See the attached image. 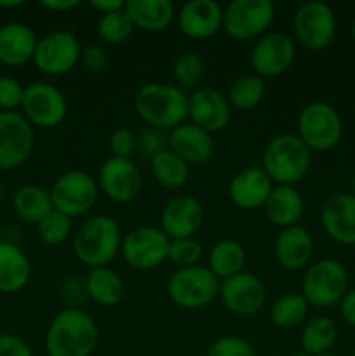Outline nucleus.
<instances>
[{"label":"nucleus","mask_w":355,"mask_h":356,"mask_svg":"<svg viewBox=\"0 0 355 356\" xmlns=\"http://www.w3.org/2000/svg\"><path fill=\"white\" fill-rule=\"evenodd\" d=\"M352 356H355V350H354V353H352Z\"/></svg>","instance_id":"nucleus-58"},{"label":"nucleus","mask_w":355,"mask_h":356,"mask_svg":"<svg viewBox=\"0 0 355 356\" xmlns=\"http://www.w3.org/2000/svg\"><path fill=\"white\" fill-rule=\"evenodd\" d=\"M139 145H141L143 152L152 159L153 155L160 153L162 149H166V138L162 136V132L155 131V129H150V131L143 132L139 136Z\"/></svg>","instance_id":"nucleus-45"},{"label":"nucleus","mask_w":355,"mask_h":356,"mask_svg":"<svg viewBox=\"0 0 355 356\" xmlns=\"http://www.w3.org/2000/svg\"><path fill=\"white\" fill-rule=\"evenodd\" d=\"M2 197H3V183L2 179H0V200H2Z\"/></svg>","instance_id":"nucleus-52"},{"label":"nucleus","mask_w":355,"mask_h":356,"mask_svg":"<svg viewBox=\"0 0 355 356\" xmlns=\"http://www.w3.org/2000/svg\"><path fill=\"white\" fill-rule=\"evenodd\" d=\"M338 341V325L329 316H313L303 323L301 350L310 356H319L331 353V348Z\"/></svg>","instance_id":"nucleus-33"},{"label":"nucleus","mask_w":355,"mask_h":356,"mask_svg":"<svg viewBox=\"0 0 355 356\" xmlns=\"http://www.w3.org/2000/svg\"><path fill=\"white\" fill-rule=\"evenodd\" d=\"M348 291V271L338 259H319L306 268L301 280V296L310 306L326 309L340 305Z\"/></svg>","instance_id":"nucleus-5"},{"label":"nucleus","mask_w":355,"mask_h":356,"mask_svg":"<svg viewBox=\"0 0 355 356\" xmlns=\"http://www.w3.org/2000/svg\"><path fill=\"white\" fill-rule=\"evenodd\" d=\"M49 193L52 207L73 219L90 212L100 197V186L89 172L75 169L63 172L52 183Z\"/></svg>","instance_id":"nucleus-7"},{"label":"nucleus","mask_w":355,"mask_h":356,"mask_svg":"<svg viewBox=\"0 0 355 356\" xmlns=\"http://www.w3.org/2000/svg\"><path fill=\"white\" fill-rule=\"evenodd\" d=\"M100 341L93 316L80 308H65L51 320L45 332L47 356H90Z\"/></svg>","instance_id":"nucleus-1"},{"label":"nucleus","mask_w":355,"mask_h":356,"mask_svg":"<svg viewBox=\"0 0 355 356\" xmlns=\"http://www.w3.org/2000/svg\"><path fill=\"white\" fill-rule=\"evenodd\" d=\"M188 118L202 131L219 132L230 124L232 106L225 94L212 87H198L188 96Z\"/></svg>","instance_id":"nucleus-18"},{"label":"nucleus","mask_w":355,"mask_h":356,"mask_svg":"<svg viewBox=\"0 0 355 356\" xmlns=\"http://www.w3.org/2000/svg\"><path fill=\"white\" fill-rule=\"evenodd\" d=\"M207 356H256V350L244 337L223 336L209 346Z\"/></svg>","instance_id":"nucleus-40"},{"label":"nucleus","mask_w":355,"mask_h":356,"mask_svg":"<svg viewBox=\"0 0 355 356\" xmlns=\"http://www.w3.org/2000/svg\"><path fill=\"white\" fill-rule=\"evenodd\" d=\"M275 19L270 0H233L223 9V30L235 40H258Z\"/></svg>","instance_id":"nucleus-9"},{"label":"nucleus","mask_w":355,"mask_h":356,"mask_svg":"<svg viewBox=\"0 0 355 356\" xmlns=\"http://www.w3.org/2000/svg\"><path fill=\"white\" fill-rule=\"evenodd\" d=\"M150 170L157 184L166 190H180L190 179V165L169 148L150 159Z\"/></svg>","instance_id":"nucleus-32"},{"label":"nucleus","mask_w":355,"mask_h":356,"mask_svg":"<svg viewBox=\"0 0 355 356\" xmlns=\"http://www.w3.org/2000/svg\"><path fill=\"white\" fill-rule=\"evenodd\" d=\"M181 33L194 40H202L223 28V7L214 0H190L178 10Z\"/></svg>","instance_id":"nucleus-21"},{"label":"nucleus","mask_w":355,"mask_h":356,"mask_svg":"<svg viewBox=\"0 0 355 356\" xmlns=\"http://www.w3.org/2000/svg\"><path fill=\"white\" fill-rule=\"evenodd\" d=\"M296 134L312 152H327L340 143L343 124L331 104L324 101L310 103L299 111L296 120Z\"/></svg>","instance_id":"nucleus-8"},{"label":"nucleus","mask_w":355,"mask_h":356,"mask_svg":"<svg viewBox=\"0 0 355 356\" xmlns=\"http://www.w3.org/2000/svg\"><path fill=\"white\" fill-rule=\"evenodd\" d=\"M219 299L233 315H256L267 302V287L258 275L240 271L219 282Z\"/></svg>","instance_id":"nucleus-16"},{"label":"nucleus","mask_w":355,"mask_h":356,"mask_svg":"<svg viewBox=\"0 0 355 356\" xmlns=\"http://www.w3.org/2000/svg\"><path fill=\"white\" fill-rule=\"evenodd\" d=\"M265 97V79L258 76L256 73L242 75L230 86L226 99L230 106L237 110H253L263 101Z\"/></svg>","instance_id":"nucleus-35"},{"label":"nucleus","mask_w":355,"mask_h":356,"mask_svg":"<svg viewBox=\"0 0 355 356\" xmlns=\"http://www.w3.org/2000/svg\"><path fill=\"white\" fill-rule=\"evenodd\" d=\"M265 356H282V355H265Z\"/></svg>","instance_id":"nucleus-56"},{"label":"nucleus","mask_w":355,"mask_h":356,"mask_svg":"<svg viewBox=\"0 0 355 356\" xmlns=\"http://www.w3.org/2000/svg\"><path fill=\"white\" fill-rule=\"evenodd\" d=\"M169 242L160 226H136L122 238L120 252L132 270L150 271L167 261Z\"/></svg>","instance_id":"nucleus-10"},{"label":"nucleus","mask_w":355,"mask_h":356,"mask_svg":"<svg viewBox=\"0 0 355 356\" xmlns=\"http://www.w3.org/2000/svg\"><path fill=\"white\" fill-rule=\"evenodd\" d=\"M173 76L183 90L198 89L205 76V63L197 52H183L173 63Z\"/></svg>","instance_id":"nucleus-36"},{"label":"nucleus","mask_w":355,"mask_h":356,"mask_svg":"<svg viewBox=\"0 0 355 356\" xmlns=\"http://www.w3.org/2000/svg\"><path fill=\"white\" fill-rule=\"evenodd\" d=\"M80 54L82 47L73 31H51L38 38L33 63L44 75L61 76L79 65Z\"/></svg>","instance_id":"nucleus-13"},{"label":"nucleus","mask_w":355,"mask_h":356,"mask_svg":"<svg viewBox=\"0 0 355 356\" xmlns=\"http://www.w3.org/2000/svg\"><path fill=\"white\" fill-rule=\"evenodd\" d=\"M294 37L303 47L310 51H322L336 35V16L334 10L320 0H310L296 9L292 17Z\"/></svg>","instance_id":"nucleus-11"},{"label":"nucleus","mask_w":355,"mask_h":356,"mask_svg":"<svg viewBox=\"0 0 355 356\" xmlns=\"http://www.w3.org/2000/svg\"><path fill=\"white\" fill-rule=\"evenodd\" d=\"M310 305L301 294H284L270 306V320L278 329H296L303 325Z\"/></svg>","instance_id":"nucleus-34"},{"label":"nucleus","mask_w":355,"mask_h":356,"mask_svg":"<svg viewBox=\"0 0 355 356\" xmlns=\"http://www.w3.org/2000/svg\"><path fill=\"white\" fill-rule=\"evenodd\" d=\"M132 31H134V24H132L131 17L125 13V9L103 14L97 19V35H100L101 40L108 42L111 45L125 42L131 37Z\"/></svg>","instance_id":"nucleus-37"},{"label":"nucleus","mask_w":355,"mask_h":356,"mask_svg":"<svg viewBox=\"0 0 355 356\" xmlns=\"http://www.w3.org/2000/svg\"><path fill=\"white\" fill-rule=\"evenodd\" d=\"M190 356H204V355H190Z\"/></svg>","instance_id":"nucleus-57"},{"label":"nucleus","mask_w":355,"mask_h":356,"mask_svg":"<svg viewBox=\"0 0 355 356\" xmlns=\"http://www.w3.org/2000/svg\"><path fill=\"white\" fill-rule=\"evenodd\" d=\"M84 289L90 301L96 302L101 308H113L124 299L125 294V285L120 275L110 266L90 270L86 277Z\"/></svg>","instance_id":"nucleus-29"},{"label":"nucleus","mask_w":355,"mask_h":356,"mask_svg":"<svg viewBox=\"0 0 355 356\" xmlns=\"http://www.w3.org/2000/svg\"><path fill=\"white\" fill-rule=\"evenodd\" d=\"M122 229L113 218L104 214L86 219L73 233V252L82 264L94 268L108 266L122 247Z\"/></svg>","instance_id":"nucleus-3"},{"label":"nucleus","mask_w":355,"mask_h":356,"mask_svg":"<svg viewBox=\"0 0 355 356\" xmlns=\"http://www.w3.org/2000/svg\"><path fill=\"white\" fill-rule=\"evenodd\" d=\"M31 277L26 254L13 242H0V292L16 294L23 291Z\"/></svg>","instance_id":"nucleus-27"},{"label":"nucleus","mask_w":355,"mask_h":356,"mask_svg":"<svg viewBox=\"0 0 355 356\" xmlns=\"http://www.w3.org/2000/svg\"><path fill=\"white\" fill-rule=\"evenodd\" d=\"M0 66H2V65H0Z\"/></svg>","instance_id":"nucleus-59"},{"label":"nucleus","mask_w":355,"mask_h":356,"mask_svg":"<svg viewBox=\"0 0 355 356\" xmlns=\"http://www.w3.org/2000/svg\"><path fill=\"white\" fill-rule=\"evenodd\" d=\"M68 113V103L61 90L47 82H33L24 87L21 115L31 127H58Z\"/></svg>","instance_id":"nucleus-12"},{"label":"nucleus","mask_w":355,"mask_h":356,"mask_svg":"<svg viewBox=\"0 0 355 356\" xmlns=\"http://www.w3.org/2000/svg\"><path fill=\"white\" fill-rule=\"evenodd\" d=\"M35 148V131L17 111H0V170L23 165Z\"/></svg>","instance_id":"nucleus-14"},{"label":"nucleus","mask_w":355,"mask_h":356,"mask_svg":"<svg viewBox=\"0 0 355 356\" xmlns=\"http://www.w3.org/2000/svg\"><path fill=\"white\" fill-rule=\"evenodd\" d=\"M79 6V0H42V7L51 13H68Z\"/></svg>","instance_id":"nucleus-48"},{"label":"nucleus","mask_w":355,"mask_h":356,"mask_svg":"<svg viewBox=\"0 0 355 356\" xmlns=\"http://www.w3.org/2000/svg\"><path fill=\"white\" fill-rule=\"evenodd\" d=\"M167 294L183 309H202L219 294V280L207 266L178 268L167 280Z\"/></svg>","instance_id":"nucleus-6"},{"label":"nucleus","mask_w":355,"mask_h":356,"mask_svg":"<svg viewBox=\"0 0 355 356\" xmlns=\"http://www.w3.org/2000/svg\"><path fill=\"white\" fill-rule=\"evenodd\" d=\"M263 209L268 221L277 228L284 229L299 225L305 212V202L296 186L274 184V190L268 195Z\"/></svg>","instance_id":"nucleus-26"},{"label":"nucleus","mask_w":355,"mask_h":356,"mask_svg":"<svg viewBox=\"0 0 355 356\" xmlns=\"http://www.w3.org/2000/svg\"><path fill=\"white\" fill-rule=\"evenodd\" d=\"M37 233L45 245H61L72 235V219L52 209L37 222Z\"/></svg>","instance_id":"nucleus-38"},{"label":"nucleus","mask_w":355,"mask_h":356,"mask_svg":"<svg viewBox=\"0 0 355 356\" xmlns=\"http://www.w3.org/2000/svg\"><path fill=\"white\" fill-rule=\"evenodd\" d=\"M274 183L261 167H246L233 176L228 184V198L242 211H256L267 202Z\"/></svg>","instance_id":"nucleus-22"},{"label":"nucleus","mask_w":355,"mask_h":356,"mask_svg":"<svg viewBox=\"0 0 355 356\" xmlns=\"http://www.w3.org/2000/svg\"><path fill=\"white\" fill-rule=\"evenodd\" d=\"M204 222V207L191 195L173 197L162 209L160 229L169 240L191 238Z\"/></svg>","instance_id":"nucleus-19"},{"label":"nucleus","mask_w":355,"mask_h":356,"mask_svg":"<svg viewBox=\"0 0 355 356\" xmlns=\"http://www.w3.org/2000/svg\"><path fill=\"white\" fill-rule=\"evenodd\" d=\"M13 209L21 221L37 225L54 207L49 190L38 184H23L13 195Z\"/></svg>","instance_id":"nucleus-31"},{"label":"nucleus","mask_w":355,"mask_h":356,"mask_svg":"<svg viewBox=\"0 0 355 356\" xmlns=\"http://www.w3.org/2000/svg\"><path fill=\"white\" fill-rule=\"evenodd\" d=\"M0 238H2V225H0ZM2 242V240H0Z\"/></svg>","instance_id":"nucleus-55"},{"label":"nucleus","mask_w":355,"mask_h":356,"mask_svg":"<svg viewBox=\"0 0 355 356\" xmlns=\"http://www.w3.org/2000/svg\"><path fill=\"white\" fill-rule=\"evenodd\" d=\"M124 9L134 28L152 33L166 30L176 16V9L171 0H127Z\"/></svg>","instance_id":"nucleus-28"},{"label":"nucleus","mask_w":355,"mask_h":356,"mask_svg":"<svg viewBox=\"0 0 355 356\" xmlns=\"http://www.w3.org/2000/svg\"><path fill=\"white\" fill-rule=\"evenodd\" d=\"M167 145L173 153H176L188 165H200L205 163L214 153V141L211 134L202 131L191 122H183L173 129L167 138Z\"/></svg>","instance_id":"nucleus-23"},{"label":"nucleus","mask_w":355,"mask_h":356,"mask_svg":"<svg viewBox=\"0 0 355 356\" xmlns=\"http://www.w3.org/2000/svg\"><path fill=\"white\" fill-rule=\"evenodd\" d=\"M108 148L115 159H131L132 153L138 148V138L131 129L118 127L111 132L108 139Z\"/></svg>","instance_id":"nucleus-42"},{"label":"nucleus","mask_w":355,"mask_h":356,"mask_svg":"<svg viewBox=\"0 0 355 356\" xmlns=\"http://www.w3.org/2000/svg\"><path fill=\"white\" fill-rule=\"evenodd\" d=\"M0 356H33V351L24 339L16 334H0Z\"/></svg>","instance_id":"nucleus-44"},{"label":"nucleus","mask_w":355,"mask_h":356,"mask_svg":"<svg viewBox=\"0 0 355 356\" xmlns=\"http://www.w3.org/2000/svg\"><path fill=\"white\" fill-rule=\"evenodd\" d=\"M188 96L190 94L176 83H145L134 94L136 113L150 129L171 132L187 122Z\"/></svg>","instance_id":"nucleus-2"},{"label":"nucleus","mask_w":355,"mask_h":356,"mask_svg":"<svg viewBox=\"0 0 355 356\" xmlns=\"http://www.w3.org/2000/svg\"><path fill=\"white\" fill-rule=\"evenodd\" d=\"M292 356H310V355H308V353H306V351L299 350V351H296V353H294V355H292Z\"/></svg>","instance_id":"nucleus-50"},{"label":"nucleus","mask_w":355,"mask_h":356,"mask_svg":"<svg viewBox=\"0 0 355 356\" xmlns=\"http://www.w3.org/2000/svg\"><path fill=\"white\" fill-rule=\"evenodd\" d=\"M274 254L284 270L298 271L308 266L313 254V238L301 225L281 229L275 238Z\"/></svg>","instance_id":"nucleus-25"},{"label":"nucleus","mask_w":355,"mask_h":356,"mask_svg":"<svg viewBox=\"0 0 355 356\" xmlns=\"http://www.w3.org/2000/svg\"><path fill=\"white\" fill-rule=\"evenodd\" d=\"M352 38H354V42H355V21H354V24H352Z\"/></svg>","instance_id":"nucleus-53"},{"label":"nucleus","mask_w":355,"mask_h":356,"mask_svg":"<svg viewBox=\"0 0 355 356\" xmlns=\"http://www.w3.org/2000/svg\"><path fill=\"white\" fill-rule=\"evenodd\" d=\"M23 3V0H0V9H16Z\"/></svg>","instance_id":"nucleus-49"},{"label":"nucleus","mask_w":355,"mask_h":356,"mask_svg":"<svg viewBox=\"0 0 355 356\" xmlns=\"http://www.w3.org/2000/svg\"><path fill=\"white\" fill-rule=\"evenodd\" d=\"M312 165V149L299 139L298 134L284 132L268 141L263 152L261 169L274 184L296 186L305 179Z\"/></svg>","instance_id":"nucleus-4"},{"label":"nucleus","mask_w":355,"mask_h":356,"mask_svg":"<svg viewBox=\"0 0 355 356\" xmlns=\"http://www.w3.org/2000/svg\"><path fill=\"white\" fill-rule=\"evenodd\" d=\"M246 261L247 254L242 243L232 238H223L219 242H216L211 247V250H209L207 268L221 282L225 278H230L233 275L244 271Z\"/></svg>","instance_id":"nucleus-30"},{"label":"nucleus","mask_w":355,"mask_h":356,"mask_svg":"<svg viewBox=\"0 0 355 356\" xmlns=\"http://www.w3.org/2000/svg\"><path fill=\"white\" fill-rule=\"evenodd\" d=\"M37 35L21 21H10L0 26V65L23 66L33 61L35 49H37Z\"/></svg>","instance_id":"nucleus-24"},{"label":"nucleus","mask_w":355,"mask_h":356,"mask_svg":"<svg viewBox=\"0 0 355 356\" xmlns=\"http://www.w3.org/2000/svg\"><path fill=\"white\" fill-rule=\"evenodd\" d=\"M296 58L294 40L282 31H267L258 38L251 51V66L261 79L281 76L292 66Z\"/></svg>","instance_id":"nucleus-15"},{"label":"nucleus","mask_w":355,"mask_h":356,"mask_svg":"<svg viewBox=\"0 0 355 356\" xmlns=\"http://www.w3.org/2000/svg\"><path fill=\"white\" fill-rule=\"evenodd\" d=\"M200 242L191 236V238H178L169 242V252H167V261L176 264L178 268H190L197 266L202 259Z\"/></svg>","instance_id":"nucleus-39"},{"label":"nucleus","mask_w":355,"mask_h":356,"mask_svg":"<svg viewBox=\"0 0 355 356\" xmlns=\"http://www.w3.org/2000/svg\"><path fill=\"white\" fill-rule=\"evenodd\" d=\"M340 313L341 318L348 323V325L355 327V287L348 289L347 294L340 301Z\"/></svg>","instance_id":"nucleus-46"},{"label":"nucleus","mask_w":355,"mask_h":356,"mask_svg":"<svg viewBox=\"0 0 355 356\" xmlns=\"http://www.w3.org/2000/svg\"><path fill=\"white\" fill-rule=\"evenodd\" d=\"M352 195H355V172L352 176Z\"/></svg>","instance_id":"nucleus-51"},{"label":"nucleus","mask_w":355,"mask_h":356,"mask_svg":"<svg viewBox=\"0 0 355 356\" xmlns=\"http://www.w3.org/2000/svg\"><path fill=\"white\" fill-rule=\"evenodd\" d=\"M97 186L110 200L117 204H129L136 200L143 186L139 167L131 159L104 160L97 172Z\"/></svg>","instance_id":"nucleus-17"},{"label":"nucleus","mask_w":355,"mask_h":356,"mask_svg":"<svg viewBox=\"0 0 355 356\" xmlns=\"http://www.w3.org/2000/svg\"><path fill=\"white\" fill-rule=\"evenodd\" d=\"M89 6L103 16V14H110L115 13V10L124 9L125 2H122V0H90Z\"/></svg>","instance_id":"nucleus-47"},{"label":"nucleus","mask_w":355,"mask_h":356,"mask_svg":"<svg viewBox=\"0 0 355 356\" xmlns=\"http://www.w3.org/2000/svg\"><path fill=\"white\" fill-rule=\"evenodd\" d=\"M24 87L19 80L9 75H0V111H16L21 108Z\"/></svg>","instance_id":"nucleus-41"},{"label":"nucleus","mask_w":355,"mask_h":356,"mask_svg":"<svg viewBox=\"0 0 355 356\" xmlns=\"http://www.w3.org/2000/svg\"><path fill=\"white\" fill-rule=\"evenodd\" d=\"M319 356H336V355H333V353H326V355H319Z\"/></svg>","instance_id":"nucleus-54"},{"label":"nucleus","mask_w":355,"mask_h":356,"mask_svg":"<svg viewBox=\"0 0 355 356\" xmlns=\"http://www.w3.org/2000/svg\"><path fill=\"white\" fill-rule=\"evenodd\" d=\"M324 232L341 245H355V195L334 193L320 207Z\"/></svg>","instance_id":"nucleus-20"},{"label":"nucleus","mask_w":355,"mask_h":356,"mask_svg":"<svg viewBox=\"0 0 355 356\" xmlns=\"http://www.w3.org/2000/svg\"><path fill=\"white\" fill-rule=\"evenodd\" d=\"M80 63L84 68L90 73H103L108 66V56L101 45L90 44L82 47V54H80Z\"/></svg>","instance_id":"nucleus-43"}]
</instances>
